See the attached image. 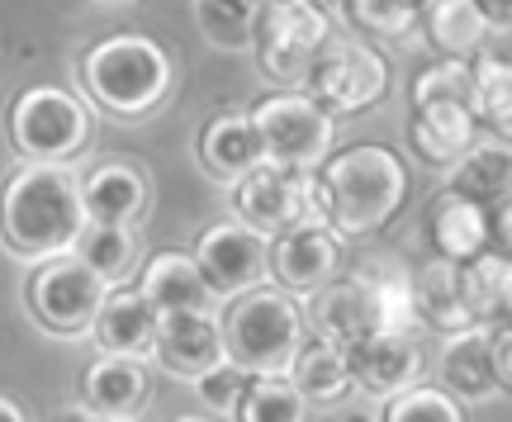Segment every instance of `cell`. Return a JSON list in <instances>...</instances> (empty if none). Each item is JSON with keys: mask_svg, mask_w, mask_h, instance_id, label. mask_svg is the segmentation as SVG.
Wrapping results in <instances>:
<instances>
[{"mask_svg": "<svg viewBox=\"0 0 512 422\" xmlns=\"http://www.w3.org/2000/svg\"><path fill=\"white\" fill-rule=\"evenodd\" d=\"M110 294V280L76 252L43 257L29 276V313L48 337H86L95 328V313Z\"/></svg>", "mask_w": 512, "mask_h": 422, "instance_id": "ba28073f", "label": "cell"}, {"mask_svg": "<svg viewBox=\"0 0 512 422\" xmlns=\"http://www.w3.org/2000/svg\"><path fill=\"white\" fill-rule=\"evenodd\" d=\"M86 228L81 176L67 162H24L0 190V242L24 261L72 252Z\"/></svg>", "mask_w": 512, "mask_h": 422, "instance_id": "6da1fadb", "label": "cell"}, {"mask_svg": "<svg viewBox=\"0 0 512 422\" xmlns=\"http://www.w3.org/2000/svg\"><path fill=\"white\" fill-rule=\"evenodd\" d=\"M489 214H494V242L503 252H512V185L489 204Z\"/></svg>", "mask_w": 512, "mask_h": 422, "instance_id": "74e56055", "label": "cell"}, {"mask_svg": "<svg viewBox=\"0 0 512 422\" xmlns=\"http://www.w3.org/2000/svg\"><path fill=\"white\" fill-rule=\"evenodd\" d=\"M413 313H418L422 328L441 332V337L470 328L475 318H470V299H465V261H427L413 276Z\"/></svg>", "mask_w": 512, "mask_h": 422, "instance_id": "ffe728a7", "label": "cell"}, {"mask_svg": "<svg viewBox=\"0 0 512 422\" xmlns=\"http://www.w3.org/2000/svg\"><path fill=\"white\" fill-rule=\"evenodd\" d=\"M347 15L366 34L403 38L422 24V0H347Z\"/></svg>", "mask_w": 512, "mask_h": 422, "instance_id": "836d02e7", "label": "cell"}, {"mask_svg": "<svg viewBox=\"0 0 512 422\" xmlns=\"http://www.w3.org/2000/svg\"><path fill=\"white\" fill-rule=\"evenodd\" d=\"M138 290L157 304V313H176V309H209L219 294L209 285V276L200 271L195 252H157L138 276Z\"/></svg>", "mask_w": 512, "mask_h": 422, "instance_id": "44dd1931", "label": "cell"}, {"mask_svg": "<svg viewBox=\"0 0 512 422\" xmlns=\"http://www.w3.org/2000/svg\"><path fill=\"white\" fill-rule=\"evenodd\" d=\"M233 214L275 238L294 223H328V190L318 171L261 162L233 181Z\"/></svg>", "mask_w": 512, "mask_h": 422, "instance_id": "8992f818", "label": "cell"}, {"mask_svg": "<svg viewBox=\"0 0 512 422\" xmlns=\"http://www.w3.org/2000/svg\"><path fill=\"white\" fill-rule=\"evenodd\" d=\"M266 10V0H195L204 34L219 48H247L256 38V19Z\"/></svg>", "mask_w": 512, "mask_h": 422, "instance_id": "1f68e13d", "label": "cell"}, {"mask_svg": "<svg viewBox=\"0 0 512 422\" xmlns=\"http://www.w3.org/2000/svg\"><path fill=\"white\" fill-rule=\"evenodd\" d=\"M195 257H200V271L209 276L219 299L252 290L271 276V238L242 219L204 228L200 242H195Z\"/></svg>", "mask_w": 512, "mask_h": 422, "instance_id": "7c38bea8", "label": "cell"}, {"mask_svg": "<svg viewBox=\"0 0 512 422\" xmlns=\"http://www.w3.org/2000/svg\"><path fill=\"white\" fill-rule=\"evenodd\" d=\"M465 299L479 328H508L512 323V252H479L465 261Z\"/></svg>", "mask_w": 512, "mask_h": 422, "instance_id": "484cf974", "label": "cell"}, {"mask_svg": "<svg viewBox=\"0 0 512 422\" xmlns=\"http://www.w3.org/2000/svg\"><path fill=\"white\" fill-rule=\"evenodd\" d=\"M328 190V223L342 238H370L394 219L408 200V166L394 147L361 143L323 162Z\"/></svg>", "mask_w": 512, "mask_h": 422, "instance_id": "7a4b0ae2", "label": "cell"}, {"mask_svg": "<svg viewBox=\"0 0 512 422\" xmlns=\"http://www.w3.org/2000/svg\"><path fill=\"white\" fill-rule=\"evenodd\" d=\"M347 356H351L356 385L366 389V394H375V399H389V394H399V389L418 385V370H422L418 328L375 332L366 342H356Z\"/></svg>", "mask_w": 512, "mask_h": 422, "instance_id": "9a60e30c", "label": "cell"}, {"mask_svg": "<svg viewBox=\"0 0 512 422\" xmlns=\"http://www.w3.org/2000/svg\"><path fill=\"white\" fill-rule=\"evenodd\" d=\"M157 323H162L157 304H152L138 285L119 280V285H110L105 304H100V313H95L91 337L100 342V351L152 356V351H157Z\"/></svg>", "mask_w": 512, "mask_h": 422, "instance_id": "ac0fdd59", "label": "cell"}, {"mask_svg": "<svg viewBox=\"0 0 512 422\" xmlns=\"http://www.w3.org/2000/svg\"><path fill=\"white\" fill-rule=\"evenodd\" d=\"M309 323L347 351L375 332L422 328L413 313V280H403L399 271H351L347 280L332 276L323 290H313Z\"/></svg>", "mask_w": 512, "mask_h": 422, "instance_id": "277c9868", "label": "cell"}, {"mask_svg": "<svg viewBox=\"0 0 512 422\" xmlns=\"http://www.w3.org/2000/svg\"><path fill=\"white\" fill-rule=\"evenodd\" d=\"M299 91H309L332 119L337 114H361L389 91V67H384V57L370 43H337V38H328V48L313 57Z\"/></svg>", "mask_w": 512, "mask_h": 422, "instance_id": "8fae6325", "label": "cell"}, {"mask_svg": "<svg viewBox=\"0 0 512 422\" xmlns=\"http://www.w3.org/2000/svg\"><path fill=\"white\" fill-rule=\"evenodd\" d=\"M162 370L181 375V380H200L209 366H219L228 347H223V323L209 318V309H176L162 313L157 323V351H152Z\"/></svg>", "mask_w": 512, "mask_h": 422, "instance_id": "5bb4252c", "label": "cell"}, {"mask_svg": "<svg viewBox=\"0 0 512 422\" xmlns=\"http://www.w3.org/2000/svg\"><path fill=\"white\" fill-rule=\"evenodd\" d=\"M384 422H460L465 408L451 389H432V385H408L399 394H389L380 408Z\"/></svg>", "mask_w": 512, "mask_h": 422, "instance_id": "d6a6232c", "label": "cell"}, {"mask_svg": "<svg viewBox=\"0 0 512 422\" xmlns=\"http://www.w3.org/2000/svg\"><path fill=\"white\" fill-rule=\"evenodd\" d=\"M427 233H432V252L437 257L475 261L494 242V214H489V204L470 200V195L441 190L437 204H432V219H427Z\"/></svg>", "mask_w": 512, "mask_h": 422, "instance_id": "d6986e66", "label": "cell"}, {"mask_svg": "<svg viewBox=\"0 0 512 422\" xmlns=\"http://www.w3.org/2000/svg\"><path fill=\"white\" fill-rule=\"evenodd\" d=\"M508 185H512V143L508 138L475 143L451 166V176H446V190L470 195V200H479V204H494Z\"/></svg>", "mask_w": 512, "mask_h": 422, "instance_id": "4316f807", "label": "cell"}, {"mask_svg": "<svg viewBox=\"0 0 512 422\" xmlns=\"http://www.w3.org/2000/svg\"><path fill=\"white\" fill-rule=\"evenodd\" d=\"M86 219L138 223L147 214V176L133 162H100L91 176H81Z\"/></svg>", "mask_w": 512, "mask_h": 422, "instance_id": "cb8c5ba5", "label": "cell"}, {"mask_svg": "<svg viewBox=\"0 0 512 422\" xmlns=\"http://www.w3.org/2000/svg\"><path fill=\"white\" fill-rule=\"evenodd\" d=\"M332 19L313 0H266V10L256 19V62L261 76L275 86H304L313 57L328 48Z\"/></svg>", "mask_w": 512, "mask_h": 422, "instance_id": "52a82bcc", "label": "cell"}, {"mask_svg": "<svg viewBox=\"0 0 512 422\" xmlns=\"http://www.w3.org/2000/svg\"><path fill=\"white\" fill-rule=\"evenodd\" d=\"M408 138L427 166H451L479 143V110L470 100H418Z\"/></svg>", "mask_w": 512, "mask_h": 422, "instance_id": "2e32d148", "label": "cell"}, {"mask_svg": "<svg viewBox=\"0 0 512 422\" xmlns=\"http://www.w3.org/2000/svg\"><path fill=\"white\" fill-rule=\"evenodd\" d=\"M176 67L157 38L147 34H110L81 57V86L91 105L110 110L114 119H143L171 95Z\"/></svg>", "mask_w": 512, "mask_h": 422, "instance_id": "3957f363", "label": "cell"}, {"mask_svg": "<svg viewBox=\"0 0 512 422\" xmlns=\"http://www.w3.org/2000/svg\"><path fill=\"white\" fill-rule=\"evenodd\" d=\"M475 105L479 124L512 143V57L475 53Z\"/></svg>", "mask_w": 512, "mask_h": 422, "instance_id": "4dcf8cb0", "label": "cell"}, {"mask_svg": "<svg viewBox=\"0 0 512 422\" xmlns=\"http://www.w3.org/2000/svg\"><path fill=\"white\" fill-rule=\"evenodd\" d=\"M238 418L242 422H299V418H309V399L290 380V370H261V375H252V385L242 394Z\"/></svg>", "mask_w": 512, "mask_h": 422, "instance_id": "f546056e", "label": "cell"}, {"mask_svg": "<svg viewBox=\"0 0 512 422\" xmlns=\"http://www.w3.org/2000/svg\"><path fill=\"white\" fill-rule=\"evenodd\" d=\"M484 19H489V29H512V0H475Z\"/></svg>", "mask_w": 512, "mask_h": 422, "instance_id": "f35d334b", "label": "cell"}, {"mask_svg": "<svg viewBox=\"0 0 512 422\" xmlns=\"http://www.w3.org/2000/svg\"><path fill=\"white\" fill-rule=\"evenodd\" d=\"M494 370H498V389L512 394V323L494 328Z\"/></svg>", "mask_w": 512, "mask_h": 422, "instance_id": "8d00e7d4", "label": "cell"}, {"mask_svg": "<svg viewBox=\"0 0 512 422\" xmlns=\"http://www.w3.org/2000/svg\"><path fill=\"white\" fill-rule=\"evenodd\" d=\"M290 380L304 389V399H309L313 408L318 404H342V399L351 394V385H356L347 347L332 342V337H323V332L304 337V347L294 351Z\"/></svg>", "mask_w": 512, "mask_h": 422, "instance_id": "603a6c76", "label": "cell"}, {"mask_svg": "<svg viewBox=\"0 0 512 422\" xmlns=\"http://www.w3.org/2000/svg\"><path fill=\"white\" fill-rule=\"evenodd\" d=\"M10 143L24 162H72L91 143V110L62 86H29L10 105Z\"/></svg>", "mask_w": 512, "mask_h": 422, "instance_id": "9c48e42d", "label": "cell"}, {"mask_svg": "<svg viewBox=\"0 0 512 422\" xmlns=\"http://www.w3.org/2000/svg\"><path fill=\"white\" fill-rule=\"evenodd\" d=\"M200 157L209 166V176L219 181H238L252 166L266 162V143L256 133L252 114H219L209 119V129L200 133Z\"/></svg>", "mask_w": 512, "mask_h": 422, "instance_id": "d4e9b609", "label": "cell"}, {"mask_svg": "<svg viewBox=\"0 0 512 422\" xmlns=\"http://www.w3.org/2000/svg\"><path fill=\"white\" fill-rule=\"evenodd\" d=\"M81 394H86V418H133L152 394V375H147L143 356L100 351L86 366Z\"/></svg>", "mask_w": 512, "mask_h": 422, "instance_id": "e0dca14e", "label": "cell"}, {"mask_svg": "<svg viewBox=\"0 0 512 422\" xmlns=\"http://www.w3.org/2000/svg\"><path fill=\"white\" fill-rule=\"evenodd\" d=\"M72 252L86 266H95L100 276L119 285V280L133 276L138 266V238H133V223H105V219H86V228L76 233Z\"/></svg>", "mask_w": 512, "mask_h": 422, "instance_id": "f1b7e54d", "label": "cell"}, {"mask_svg": "<svg viewBox=\"0 0 512 422\" xmlns=\"http://www.w3.org/2000/svg\"><path fill=\"white\" fill-rule=\"evenodd\" d=\"M418 100H470L475 105V62L470 57H446V62L422 67L413 76V105Z\"/></svg>", "mask_w": 512, "mask_h": 422, "instance_id": "e575fe53", "label": "cell"}, {"mask_svg": "<svg viewBox=\"0 0 512 422\" xmlns=\"http://www.w3.org/2000/svg\"><path fill=\"white\" fill-rule=\"evenodd\" d=\"M252 375H256V370L238 366L233 356H223L219 366H209L200 380H195V389H200V404L209 408V413L238 418V404H242V394H247V385H252Z\"/></svg>", "mask_w": 512, "mask_h": 422, "instance_id": "d590c367", "label": "cell"}, {"mask_svg": "<svg viewBox=\"0 0 512 422\" xmlns=\"http://www.w3.org/2000/svg\"><path fill=\"white\" fill-rule=\"evenodd\" d=\"M441 375L456 399H489L498 394V370H494V328H470L451 332V342L441 351Z\"/></svg>", "mask_w": 512, "mask_h": 422, "instance_id": "7402d4cb", "label": "cell"}, {"mask_svg": "<svg viewBox=\"0 0 512 422\" xmlns=\"http://www.w3.org/2000/svg\"><path fill=\"white\" fill-rule=\"evenodd\" d=\"M24 418V408L15 404V399H5V394H0V422H19Z\"/></svg>", "mask_w": 512, "mask_h": 422, "instance_id": "ab89813d", "label": "cell"}, {"mask_svg": "<svg viewBox=\"0 0 512 422\" xmlns=\"http://www.w3.org/2000/svg\"><path fill=\"white\" fill-rule=\"evenodd\" d=\"M252 119L261 143H266V162L299 166V171H318L328 162L337 124H332V114L309 91L290 86V91L266 95V100L252 105Z\"/></svg>", "mask_w": 512, "mask_h": 422, "instance_id": "30bf717a", "label": "cell"}, {"mask_svg": "<svg viewBox=\"0 0 512 422\" xmlns=\"http://www.w3.org/2000/svg\"><path fill=\"white\" fill-rule=\"evenodd\" d=\"M223 347L247 370H290L294 351L309 337V309H299L294 290L285 285H252L242 294H228L219 313Z\"/></svg>", "mask_w": 512, "mask_h": 422, "instance_id": "5b68a950", "label": "cell"}, {"mask_svg": "<svg viewBox=\"0 0 512 422\" xmlns=\"http://www.w3.org/2000/svg\"><path fill=\"white\" fill-rule=\"evenodd\" d=\"M342 261V233L332 223H294L271 238V280L294 294L323 290L337 276Z\"/></svg>", "mask_w": 512, "mask_h": 422, "instance_id": "4fadbf2b", "label": "cell"}, {"mask_svg": "<svg viewBox=\"0 0 512 422\" xmlns=\"http://www.w3.org/2000/svg\"><path fill=\"white\" fill-rule=\"evenodd\" d=\"M422 24L446 57H475L489 43V19L475 0H427Z\"/></svg>", "mask_w": 512, "mask_h": 422, "instance_id": "83f0119b", "label": "cell"}]
</instances>
